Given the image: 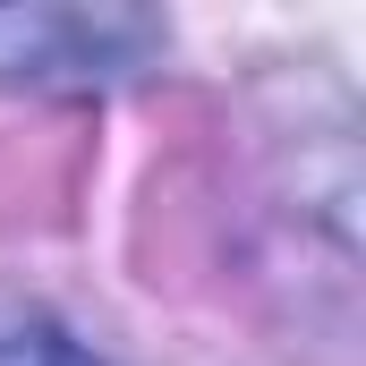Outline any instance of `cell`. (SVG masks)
Masks as SVG:
<instances>
[{
    "label": "cell",
    "instance_id": "obj_1",
    "mask_svg": "<svg viewBox=\"0 0 366 366\" xmlns=\"http://www.w3.org/2000/svg\"><path fill=\"white\" fill-rule=\"evenodd\" d=\"M0 366H111V358H94L86 341H69L43 315H9L0 324Z\"/></svg>",
    "mask_w": 366,
    "mask_h": 366
}]
</instances>
